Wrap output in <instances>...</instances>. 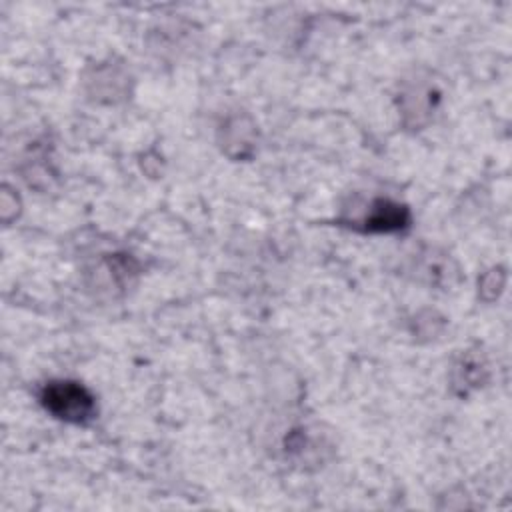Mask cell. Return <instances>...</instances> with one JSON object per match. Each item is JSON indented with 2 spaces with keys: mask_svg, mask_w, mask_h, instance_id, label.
I'll return each mask as SVG.
<instances>
[{
  "mask_svg": "<svg viewBox=\"0 0 512 512\" xmlns=\"http://www.w3.org/2000/svg\"><path fill=\"white\" fill-rule=\"evenodd\" d=\"M44 408L66 422L82 424L90 420L96 412L94 396L78 382L72 380H54L42 390Z\"/></svg>",
  "mask_w": 512,
  "mask_h": 512,
  "instance_id": "obj_1",
  "label": "cell"
},
{
  "mask_svg": "<svg viewBox=\"0 0 512 512\" xmlns=\"http://www.w3.org/2000/svg\"><path fill=\"white\" fill-rule=\"evenodd\" d=\"M406 222L408 210L404 206L388 200H378L366 218V228L372 232H392L406 226Z\"/></svg>",
  "mask_w": 512,
  "mask_h": 512,
  "instance_id": "obj_2",
  "label": "cell"
}]
</instances>
